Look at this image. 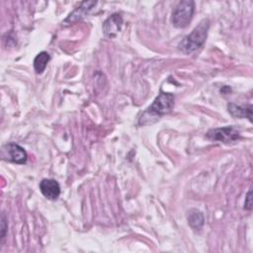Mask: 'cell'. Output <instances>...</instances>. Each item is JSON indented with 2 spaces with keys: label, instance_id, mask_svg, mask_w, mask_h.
Listing matches in <instances>:
<instances>
[{
  "label": "cell",
  "instance_id": "1",
  "mask_svg": "<svg viewBox=\"0 0 253 253\" xmlns=\"http://www.w3.org/2000/svg\"><path fill=\"white\" fill-rule=\"evenodd\" d=\"M174 95L171 93L160 92V94L154 99L153 103L145 110L138 121L139 126H144V123L148 119H154V122L158 120V118L169 114L174 108Z\"/></svg>",
  "mask_w": 253,
  "mask_h": 253
},
{
  "label": "cell",
  "instance_id": "2",
  "mask_svg": "<svg viewBox=\"0 0 253 253\" xmlns=\"http://www.w3.org/2000/svg\"><path fill=\"white\" fill-rule=\"evenodd\" d=\"M210 28V21L204 19L198 24L194 30L187 35L178 44V48L184 53H192L200 48L206 42Z\"/></svg>",
  "mask_w": 253,
  "mask_h": 253
},
{
  "label": "cell",
  "instance_id": "3",
  "mask_svg": "<svg viewBox=\"0 0 253 253\" xmlns=\"http://www.w3.org/2000/svg\"><path fill=\"white\" fill-rule=\"evenodd\" d=\"M195 12V2L192 0H183L179 2L172 13V24L175 28H186L193 19Z\"/></svg>",
  "mask_w": 253,
  "mask_h": 253
},
{
  "label": "cell",
  "instance_id": "4",
  "mask_svg": "<svg viewBox=\"0 0 253 253\" xmlns=\"http://www.w3.org/2000/svg\"><path fill=\"white\" fill-rule=\"evenodd\" d=\"M206 137L211 141H218L222 143H233L240 138V132L232 126L223 127L211 128L206 133Z\"/></svg>",
  "mask_w": 253,
  "mask_h": 253
},
{
  "label": "cell",
  "instance_id": "5",
  "mask_svg": "<svg viewBox=\"0 0 253 253\" xmlns=\"http://www.w3.org/2000/svg\"><path fill=\"white\" fill-rule=\"evenodd\" d=\"M1 158L13 163L25 164L28 159V154L21 145L15 142H8L1 148Z\"/></svg>",
  "mask_w": 253,
  "mask_h": 253
},
{
  "label": "cell",
  "instance_id": "6",
  "mask_svg": "<svg viewBox=\"0 0 253 253\" xmlns=\"http://www.w3.org/2000/svg\"><path fill=\"white\" fill-rule=\"evenodd\" d=\"M97 2L96 1H84L82 2L75 10H73L68 16L67 18L62 22V25H70V24H74L78 21H81L82 19H84L90 12L91 10L94 8V6H96Z\"/></svg>",
  "mask_w": 253,
  "mask_h": 253
},
{
  "label": "cell",
  "instance_id": "7",
  "mask_svg": "<svg viewBox=\"0 0 253 253\" xmlns=\"http://www.w3.org/2000/svg\"><path fill=\"white\" fill-rule=\"evenodd\" d=\"M123 17L116 13V14H113L111 15L104 23H103V32H104V35L110 39H113L115 38L119 32L121 31L122 29V26H123Z\"/></svg>",
  "mask_w": 253,
  "mask_h": 253
},
{
  "label": "cell",
  "instance_id": "8",
  "mask_svg": "<svg viewBox=\"0 0 253 253\" xmlns=\"http://www.w3.org/2000/svg\"><path fill=\"white\" fill-rule=\"evenodd\" d=\"M40 190L48 200H56L60 195V186L53 179H42L40 183Z\"/></svg>",
  "mask_w": 253,
  "mask_h": 253
},
{
  "label": "cell",
  "instance_id": "9",
  "mask_svg": "<svg viewBox=\"0 0 253 253\" xmlns=\"http://www.w3.org/2000/svg\"><path fill=\"white\" fill-rule=\"evenodd\" d=\"M228 113L235 118H246L252 122V106H239L234 103H228Z\"/></svg>",
  "mask_w": 253,
  "mask_h": 253
},
{
  "label": "cell",
  "instance_id": "10",
  "mask_svg": "<svg viewBox=\"0 0 253 253\" xmlns=\"http://www.w3.org/2000/svg\"><path fill=\"white\" fill-rule=\"evenodd\" d=\"M188 223L195 230L199 231L203 228L205 223V218L203 213L198 210H191L188 213Z\"/></svg>",
  "mask_w": 253,
  "mask_h": 253
},
{
  "label": "cell",
  "instance_id": "11",
  "mask_svg": "<svg viewBox=\"0 0 253 253\" xmlns=\"http://www.w3.org/2000/svg\"><path fill=\"white\" fill-rule=\"evenodd\" d=\"M50 59V55L46 51H42L37 54L34 59V68L36 73L41 74L45 69L48 61Z\"/></svg>",
  "mask_w": 253,
  "mask_h": 253
},
{
  "label": "cell",
  "instance_id": "12",
  "mask_svg": "<svg viewBox=\"0 0 253 253\" xmlns=\"http://www.w3.org/2000/svg\"><path fill=\"white\" fill-rule=\"evenodd\" d=\"M7 228H8V225H7V221H6V216H5V214L3 213V214H2V217H1V240H2V241H3V239L5 238Z\"/></svg>",
  "mask_w": 253,
  "mask_h": 253
},
{
  "label": "cell",
  "instance_id": "13",
  "mask_svg": "<svg viewBox=\"0 0 253 253\" xmlns=\"http://www.w3.org/2000/svg\"><path fill=\"white\" fill-rule=\"evenodd\" d=\"M251 194H252V191L251 189L248 191L247 195H246V198H245V202H244V209L247 210V211H251L252 209V198H251Z\"/></svg>",
  "mask_w": 253,
  "mask_h": 253
}]
</instances>
